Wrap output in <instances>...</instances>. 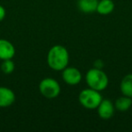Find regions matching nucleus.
Wrapping results in <instances>:
<instances>
[{
    "mask_svg": "<svg viewBox=\"0 0 132 132\" xmlns=\"http://www.w3.org/2000/svg\"><path fill=\"white\" fill-rule=\"evenodd\" d=\"M39 92L43 97L53 100L61 93V85L58 81L53 78H44L39 83Z\"/></svg>",
    "mask_w": 132,
    "mask_h": 132,
    "instance_id": "4",
    "label": "nucleus"
},
{
    "mask_svg": "<svg viewBox=\"0 0 132 132\" xmlns=\"http://www.w3.org/2000/svg\"><path fill=\"white\" fill-rule=\"evenodd\" d=\"M15 55V48L10 41L0 39V60L13 59Z\"/></svg>",
    "mask_w": 132,
    "mask_h": 132,
    "instance_id": "8",
    "label": "nucleus"
},
{
    "mask_svg": "<svg viewBox=\"0 0 132 132\" xmlns=\"http://www.w3.org/2000/svg\"><path fill=\"white\" fill-rule=\"evenodd\" d=\"M115 110L116 109L114 103L107 99H103L97 108L98 115L101 119H104V120L111 119L115 113Z\"/></svg>",
    "mask_w": 132,
    "mask_h": 132,
    "instance_id": "6",
    "label": "nucleus"
},
{
    "mask_svg": "<svg viewBox=\"0 0 132 132\" xmlns=\"http://www.w3.org/2000/svg\"><path fill=\"white\" fill-rule=\"evenodd\" d=\"M99 0H78V9L84 14H92L96 12Z\"/></svg>",
    "mask_w": 132,
    "mask_h": 132,
    "instance_id": "9",
    "label": "nucleus"
},
{
    "mask_svg": "<svg viewBox=\"0 0 132 132\" xmlns=\"http://www.w3.org/2000/svg\"><path fill=\"white\" fill-rule=\"evenodd\" d=\"M85 81L89 88L98 92L106 90L109 85V77L104 71L101 68H92L85 74Z\"/></svg>",
    "mask_w": 132,
    "mask_h": 132,
    "instance_id": "2",
    "label": "nucleus"
},
{
    "mask_svg": "<svg viewBox=\"0 0 132 132\" xmlns=\"http://www.w3.org/2000/svg\"><path fill=\"white\" fill-rule=\"evenodd\" d=\"M116 110L119 112H126L131 108L132 106V98L128 96L122 95L121 97L118 98L114 102Z\"/></svg>",
    "mask_w": 132,
    "mask_h": 132,
    "instance_id": "12",
    "label": "nucleus"
},
{
    "mask_svg": "<svg viewBox=\"0 0 132 132\" xmlns=\"http://www.w3.org/2000/svg\"><path fill=\"white\" fill-rule=\"evenodd\" d=\"M0 69L4 74H7V75L11 74L15 71V62L12 61V59L2 61L1 65H0Z\"/></svg>",
    "mask_w": 132,
    "mask_h": 132,
    "instance_id": "13",
    "label": "nucleus"
},
{
    "mask_svg": "<svg viewBox=\"0 0 132 132\" xmlns=\"http://www.w3.org/2000/svg\"><path fill=\"white\" fill-rule=\"evenodd\" d=\"M62 72V79L66 84L70 85V86H75L81 81V79H82L81 72L76 67L67 66Z\"/></svg>",
    "mask_w": 132,
    "mask_h": 132,
    "instance_id": "5",
    "label": "nucleus"
},
{
    "mask_svg": "<svg viewBox=\"0 0 132 132\" xmlns=\"http://www.w3.org/2000/svg\"><path fill=\"white\" fill-rule=\"evenodd\" d=\"M78 100L80 104L83 108L87 110H95L103 99L101 92H98L92 88H87L80 92Z\"/></svg>",
    "mask_w": 132,
    "mask_h": 132,
    "instance_id": "3",
    "label": "nucleus"
},
{
    "mask_svg": "<svg viewBox=\"0 0 132 132\" xmlns=\"http://www.w3.org/2000/svg\"><path fill=\"white\" fill-rule=\"evenodd\" d=\"M6 9H5L4 6L0 5V22H2L4 20L5 17H6Z\"/></svg>",
    "mask_w": 132,
    "mask_h": 132,
    "instance_id": "14",
    "label": "nucleus"
},
{
    "mask_svg": "<svg viewBox=\"0 0 132 132\" xmlns=\"http://www.w3.org/2000/svg\"><path fill=\"white\" fill-rule=\"evenodd\" d=\"M70 61L68 50L63 45L55 44L52 46L47 53V64L52 70L55 72H62L66 68Z\"/></svg>",
    "mask_w": 132,
    "mask_h": 132,
    "instance_id": "1",
    "label": "nucleus"
},
{
    "mask_svg": "<svg viewBox=\"0 0 132 132\" xmlns=\"http://www.w3.org/2000/svg\"><path fill=\"white\" fill-rule=\"evenodd\" d=\"M15 101V94L8 87L0 86V108H7Z\"/></svg>",
    "mask_w": 132,
    "mask_h": 132,
    "instance_id": "7",
    "label": "nucleus"
},
{
    "mask_svg": "<svg viewBox=\"0 0 132 132\" xmlns=\"http://www.w3.org/2000/svg\"><path fill=\"white\" fill-rule=\"evenodd\" d=\"M114 8L115 4L112 0H99L96 12L100 15H107L111 14L114 11Z\"/></svg>",
    "mask_w": 132,
    "mask_h": 132,
    "instance_id": "10",
    "label": "nucleus"
},
{
    "mask_svg": "<svg viewBox=\"0 0 132 132\" xmlns=\"http://www.w3.org/2000/svg\"><path fill=\"white\" fill-rule=\"evenodd\" d=\"M119 89L122 95L132 98V73H128L122 78L119 84Z\"/></svg>",
    "mask_w": 132,
    "mask_h": 132,
    "instance_id": "11",
    "label": "nucleus"
}]
</instances>
